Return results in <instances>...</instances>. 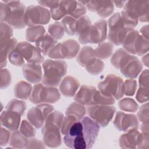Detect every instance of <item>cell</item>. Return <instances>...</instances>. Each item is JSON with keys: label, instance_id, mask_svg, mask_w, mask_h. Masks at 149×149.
<instances>
[{"label": "cell", "instance_id": "obj_1", "mask_svg": "<svg viewBox=\"0 0 149 149\" xmlns=\"http://www.w3.org/2000/svg\"><path fill=\"white\" fill-rule=\"evenodd\" d=\"M26 8L17 1H0V20L16 29H22L26 25L24 20Z\"/></svg>", "mask_w": 149, "mask_h": 149}, {"label": "cell", "instance_id": "obj_2", "mask_svg": "<svg viewBox=\"0 0 149 149\" xmlns=\"http://www.w3.org/2000/svg\"><path fill=\"white\" fill-rule=\"evenodd\" d=\"M42 68L44 74L41 81L46 86H59L67 72V64L62 60L47 59L42 63Z\"/></svg>", "mask_w": 149, "mask_h": 149}, {"label": "cell", "instance_id": "obj_3", "mask_svg": "<svg viewBox=\"0 0 149 149\" xmlns=\"http://www.w3.org/2000/svg\"><path fill=\"white\" fill-rule=\"evenodd\" d=\"M60 98V93L55 87L46 86L38 83L33 86L29 100L35 104L42 102L53 104L59 101Z\"/></svg>", "mask_w": 149, "mask_h": 149}, {"label": "cell", "instance_id": "obj_4", "mask_svg": "<svg viewBox=\"0 0 149 149\" xmlns=\"http://www.w3.org/2000/svg\"><path fill=\"white\" fill-rule=\"evenodd\" d=\"M109 31L108 39L110 43L115 45H122L127 33L133 29L125 27L120 13L113 14L108 21Z\"/></svg>", "mask_w": 149, "mask_h": 149}, {"label": "cell", "instance_id": "obj_5", "mask_svg": "<svg viewBox=\"0 0 149 149\" xmlns=\"http://www.w3.org/2000/svg\"><path fill=\"white\" fill-rule=\"evenodd\" d=\"M123 83L121 77L113 74H109L103 81L98 83V88L102 94L115 100H119L124 95Z\"/></svg>", "mask_w": 149, "mask_h": 149}, {"label": "cell", "instance_id": "obj_6", "mask_svg": "<svg viewBox=\"0 0 149 149\" xmlns=\"http://www.w3.org/2000/svg\"><path fill=\"white\" fill-rule=\"evenodd\" d=\"M50 19L49 10L41 5H30L26 9L24 20L26 25L29 27L46 24Z\"/></svg>", "mask_w": 149, "mask_h": 149}, {"label": "cell", "instance_id": "obj_7", "mask_svg": "<svg viewBox=\"0 0 149 149\" xmlns=\"http://www.w3.org/2000/svg\"><path fill=\"white\" fill-rule=\"evenodd\" d=\"M87 113L100 126L105 127L112 119L116 109L112 105H90L87 109Z\"/></svg>", "mask_w": 149, "mask_h": 149}, {"label": "cell", "instance_id": "obj_8", "mask_svg": "<svg viewBox=\"0 0 149 149\" xmlns=\"http://www.w3.org/2000/svg\"><path fill=\"white\" fill-rule=\"evenodd\" d=\"M63 140L68 147L74 149L87 148L83 132V125L80 120H77L73 124L68 133L64 135Z\"/></svg>", "mask_w": 149, "mask_h": 149}, {"label": "cell", "instance_id": "obj_9", "mask_svg": "<svg viewBox=\"0 0 149 149\" xmlns=\"http://www.w3.org/2000/svg\"><path fill=\"white\" fill-rule=\"evenodd\" d=\"M123 10L141 22H148L149 19V1H126Z\"/></svg>", "mask_w": 149, "mask_h": 149}, {"label": "cell", "instance_id": "obj_10", "mask_svg": "<svg viewBox=\"0 0 149 149\" xmlns=\"http://www.w3.org/2000/svg\"><path fill=\"white\" fill-rule=\"evenodd\" d=\"M54 111V107L48 104H40L30 108L27 114L28 120L37 129L44 125L47 117Z\"/></svg>", "mask_w": 149, "mask_h": 149}, {"label": "cell", "instance_id": "obj_11", "mask_svg": "<svg viewBox=\"0 0 149 149\" xmlns=\"http://www.w3.org/2000/svg\"><path fill=\"white\" fill-rule=\"evenodd\" d=\"M45 145L51 148L58 147L62 144L61 128L54 123L45 120L41 129Z\"/></svg>", "mask_w": 149, "mask_h": 149}, {"label": "cell", "instance_id": "obj_12", "mask_svg": "<svg viewBox=\"0 0 149 149\" xmlns=\"http://www.w3.org/2000/svg\"><path fill=\"white\" fill-rule=\"evenodd\" d=\"M15 49L17 50L28 63L40 64L44 61V58L36 47L29 42H19Z\"/></svg>", "mask_w": 149, "mask_h": 149}, {"label": "cell", "instance_id": "obj_13", "mask_svg": "<svg viewBox=\"0 0 149 149\" xmlns=\"http://www.w3.org/2000/svg\"><path fill=\"white\" fill-rule=\"evenodd\" d=\"M83 125V132L87 144V149L92 148L98 137L100 126L90 117H83L80 120Z\"/></svg>", "mask_w": 149, "mask_h": 149}, {"label": "cell", "instance_id": "obj_14", "mask_svg": "<svg viewBox=\"0 0 149 149\" xmlns=\"http://www.w3.org/2000/svg\"><path fill=\"white\" fill-rule=\"evenodd\" d=\"M113 123L117 129L125 132L132 129H138L139 126L138 119L135 115L120 111L116 112Z\"/></svg>", "mask_w": 149, "mask_h": 149}, {"label": "cell", "instance_id": "obj_15", "mask_svg": "<svg viewBox=\"0 0 149 149\" xmlns=\"http://www.w3.org/2000/svg\"><path fill=\"white\" fill-rule=\"evenodd\" d=\"M86 7L102 18L108 17L114 10V4L111 1H88Z\"/></svg>", "mask_w": 149, "mask_h": 149}, {"label": "cell", "instance_id": "obj_16", "mask_svg": "<svg viewBox=\"0 0 149 149\" xmlns=\"http://www.w3.org/2000/svg\"><path fill=\"white\" fill-rule=\"evenodd\" d=\"M91 21L87 16H83L77 20L76 34L79 41L82 44L90 43V30Z\"/></svg>", "mask_w": 149, "mask_h": 149}, {"label": "cell", "instance_id": "obj_17", "mask_svg": "<svg viewBox=\"0 0 149 149\" xmlns=\"http://www.w3.org/2000/svg\"><path fill=\"white\" fill-rule=\"evenodd\" d=\"M107 37V23L105 19H100L92 24L90 30V43L100 44Z\"/></svg>", "mask_w": 149, "mask_h": 149}, {"label": "cell", "instance_id": "obj_18", "mask_svg": "<svg viewBox=\"0 0 149 149\" xmlns=\"http://www.w3.org/2000/svg\"><path fill=\"white\" fill-rule=\"evenodd\" d=\"M20 115L13 111L6 109L0 116L1 126H3L9 131L17 130L20 123Z\"/></svg>", "mask_w": 149, "mask_h": 149}, {"label": "cell", "instance_id": "obj_19", "mask_svg": "<svg viewBox=\"0 0 149 149\" xmlns=\"http://www.w3.org/2000/svg\"><path fill=\"white\" fill-rule=\"evenodd\" d=\"M22 73L24 78L31 83H38L42 78V68L40 64L25 63L22 66Z\"/></svg>", "mask_w": 149, "mask_h": 149}, {"label": "cell", "instance_id": "obj_20", "mask_svg": "<svg viewBox=\"0 0 149 149\" xmlns=\"http://www.w3.org/2000/svg\"><path fill=\"white\" fill-rule=\"evenodd\" d=\"M143 69V65L137 57L132 55L130 59L120 70L126 77L134 79L137 77Z\"/></svg>", "mask_w": 149, "mask_h": 149}, {"label": "cell", "instance_id": "obj_21", "mask_svg": "<svg viewBox=\"0 0 149 149\" xmlns=\"http://www.w3.org/2000/svg\"><path fill=\"white\" fill-rule=\"evenodd\" d=\"M80 86L79 81L74 77L67 76L62 79L59 85V91L66 97H73L76 94Z\"/></svg>", "mask_w": 149, "mask_h": 149}, {"label": "cell", "instance_id": "obj_22", "mask_svg": "<svg viewBox=\"0 0 149 149\" xmlns=\"http://www.w3.org/2000/svg\"><path fill=\"white\" fill-rule=\"evenodd\" d=\"M139 135L140 132L136 129L126 132L119 137V146L122 148H136Z\"/></svg>", "mask_w": 149, "mask_h": 149}, {"label": "cell", "instance_id": "obj_23", "mask_svg": "<svg viewBox=\"0 0 149 149\" xmlns=\"http://www.w3.org/2000/svg\"><path fill=\"white\" fill-rule=\"evenodd\" d=\"M17 44L16 39L14 37L0 41L1 68H3L6 65L9 54L15 49Z\"/></svg>", "mask_w": 149, "mask_h": 149}, {"label": "cell", "instance_id": "obj_24", "mask_svg": "<svg viewBox=\"0 0 149 149\" xmlns=\"http://www.w3.org/2000/svg\"><path fill=\"white\" fill-rule=\"evenodd\" d=\"M61 49L64 59H72L79 52L80 45L76 40L69 39L61 42Z\"/></svg>", "mask_w": 149, "mask_h": 149}, {"label": "cell", "instance_id": "obj_25", "mask_svg": "<svg viewBox=\"0 0 149 149\" xmlns=\"http://www.w3.org/2000/svg\"><path fill=\"white\" fill-rule=\"evenodd\" d=\"M95 87L90 86L82 85L77 93L75 94L74 100L83 105H88Z\"/></svg>", "mask_w": 149, "mask_h": 149}, {"label": "cell", "instance_id": "obj_26", "mask_svg": "<svg viewBox=\"0 0 149 149\" xmlns=\"http://www.w3.org/2000/svg\"><path fill=\"white\" fill-rule=\"evenodd\" d=\"M131 56L132 55L125 49L119 48L112 55L111 63L114 68L120 69L128 62Z\"/></svg>", "mask_w": 149, "mask_h": 149}, {"label": "cell", "instance_id": "obj_27", "mask_svg": "<svg viewBox=\"0 0 149 149\" xmlns=\"http://www.w3.org/2000/svg\"><path fill=\"white\" fill-rule=\"evenodd\" d=\"M56 44L57 40L48 34H45L36 42V47L42 55H47Z\"/></svg>", "mask_w": 149, "mask_h": 149}, {"label": "cell", "instance_id": "obj_28", "mask_svg": "<svg viewBox=\"0 0 149 149\" xmlns=\"http://www.w3.org/2000/svg\"><path fill=\"white\" fill-rule=\"evenodd\" d=\"M32 89V86L30 83L24 81H19L14 87V95L19 99L27 100L30 97Z\"/></svg>", "mask_w": 149, "mask_h": 149}, {"label": "cell", "instance_id": "obj_29", "mask_svg": "<svg viewBox=\"0 0 149 149\" xmlns=\"http://www.w3.org/2000/svg\"><path fill=\"white\" fill-rule=\"evenodd\" d=\"M95 58L94 49L90 46H84L78 53L76 60L80 66L85 67Z\"/></svg>", "mask_w": 149, "mask_h": 149}, {"label": "cell", "instance_id": "obj_30", "mask_svg": "<svg viewBox=\"0 0 149 149\" xmlns=\"http://www.w3.org/2000/svg\"><path fill=\"white\" fill-rule=\"evenodd\" d=\"M45 29L42 26L29 27L26 31V38L27 41L36 42L45 35Z\"/></svg>", "mask_w": 149, "mask_h": 149}, {"label": "cell", "instance_id": "obj_31", "mask_svg": "<svg viewBox=\"0 0 149 149\" xmlns=\"http://www.w3.org/2000/svg\"><path fill=\"white\" fill-rule=\"evenodd\" d=\"M28 141V138L23 135L20 131L13 132L9 141V146L13 148H26Z\"/></svg>", "mask_w": 149, "mask_h": 149}, {"label": "cell", "instance_id": "obj_32", "mask_svg": "<svg viewBox=\"0 0 149 149\" xmlns=\"http://www.w3.org/2000/svg\"><path fill=\"white\" fill-rule=\"evenodd\" d=\"M115 102V100L113 98L107 97L96 89L93 94L91 101L88 106L94 105H112Z\"/></svg>", "mask_w": 149, "mask_h": 149}, {"label": "cell", "instance_id": "obj_33", "mask_svg": "<svg viewBox=\"0 0 149 149\" xmlns=\"http://www.w3.org/2000/svg\"><path fill=\"white\" fill-rule=\"evenodd\" d=\"M86 109L84 105L77 102H73L69 105L65 111L66 115L75 117L78 120H81L85 115Z\"/></svg>", "mask_w": 149, "mask_h": 149}, {"label": "cell", "instance_id": "obj_34", "mask_svg": "<svg viewBox=\"0 0 149 149\" xmlns=\"http://www.w3.org/2000/svg\"><path fill=\"white\" fill-rule=\"evenodd\" d=\"M113 47L110 42H101L94 49L95 57L98 59H107L112 54Z\"/></svg>", "mask_w": 149, "mask_h": 149}, {"label": "cell", "instance_id": "obj_35", "mask_svg": "<svg viewBox=\"0 0 149 149\" xmlns=\"http://www.w3.org/2000/svg\"><path fill=\"white\" fill-rule=\"evenodd\" d=\"M139 34V33L137 30L133 29L127 33L123 41L122 44L123 49L130 54H134V46Z\"/></svg>", "mask_w": 149, "mask_h": 149}, {"label": "cell", "instance_id": "obj_36", "mask_svg": "<svg viewBox=\"0 0 149 149\" xmlns=\"http://www.w3.org/2000/svg\"><path fill=\"white\" fill-rule=\"evenodd\" d=\"M148 40L144 38L140 34H139L134 46V55H143L148 51Z\"/></svg>", "mask_w": 149, "mask_h": 149}, {"label": "cell", "instance_id": "obj_37", "mask_svg": "<svg viewBox=\"0 0 149 149\" xmlns=\"http://www.w3.org/2000/svg\"><path fill=\"white\" fill-rule=\"evenodd\" d=\"M5 108L7 110L15 112L22 116L26 109V104L23 101L13 99L8 102Z\"/></svg>", "mask_w": 149, "mask_h": 149}, {"label": "cell", "instance_id": "obj_38", "mask_svg": "<svg viewBox=\"0 0 149 149\" xmlns=\"http://www.w3.org/2000/svg\"><path fill=\"white\" fill-rule=\"evenodd\" d=\"M77 20L74 17L67 15L62 19V24L64 28L65 31L70 36L76 34Z\"/></svg>", "mask_w": 149, "mask_h": 149}, {"label": "cell", "instance_id": "obj_39", "mask_svg": "<svg viewBox=\"0 0 149 149\" xmlns=\"http://www.w3.org/2000/svg\"><path fill=\"white\" fill-rule=\"evenodd\" d=\"M104 67L105 65L104 62L100 59L95 58L90 63H88L85 66V68L90 74L93 75H97L103 71Z\"/></svg>", "mask_w": 149, "mask_h": 149}, {"label": "cell", "instance_id": "obj_40", "mask_svg": "<svg viewBox=\"0 0 149 149\" xmlns=\"http://www.w3.org/2000/svg\"><path fill=\"white\" fill-rule=\"evenodd\" d=\"M119 108L123 111L135 112L138 109L137 103L132 98H125L119 101L118 103Z\"/></svg>", "mask_w": 149, "mask_h": 149}, {"label": "cell", "instance_id": "obj_41", "mask_svg": "<svg viewBox=\"0 0 149 149\" xmlns=\"http://www.w3.org/2000/svg\"><path fill=\"white\" fill-rule=\"evenodd\" d=\"M76 1H59L58 8L64 16H70L76 7Z\"/></svg>", "mask_w": 149, "mask_h": 149}, {"label": "cell", "instance_id": "obj_42", "mask_svg": "<svg viewBox=\"0 0 149 149\" xmlns=\"http://www.w3.org/2000/svg\"><path fill=\"white\" fill-rule=\"evenodd\" d=\"M48 31L49 35L56 40L62 38L65 33V30L63 25L62 23L59 22H56L50 24L48 27Z\"/></svg>", "mask_w": 149, "mask_h": 149}, {"label": "cell", "instance_id": "obj_43", "mask_svg": "<svg viewBox=\"0 0 149 149\" xmlns=\"http://www.w3.org/2000/svg\"><path fill=\"white\" fill-rule=\"evenodd\" d=\"M33 125L26 120L22 121L20 126V132L27 138H31L36 135V131Z\"/></svg>", "mask_w": 149, "mask_h": 149}, {"label": "cell", "instance_id": "obj_44", "mask_svg": "<svg viewBox=\"0 0 149 149\" xmlns=\"http://www.w3.org/2000/svg\"><path fill=\"white\" fill-rule=\"evenodd\" d=\"M121 17L125 27L129 29H133L138 24V19L131 16L125 10L121 12Z\"/></svg>", "mask_w": 149, "mask_h": 149}, {"label": "cell", "instance_id": "obj_45", "mask_svg": "<svg viewBox=\"0 0 149 149\" xmlns=\"http://www.w3.org/2000/svg\"><path fill=\"white\" fill-rule=\"evenodd\" d=\"M8 59L12 65L16 66H23L24 65V59L15 49L9 54Z\"/></svg>", "mask_w": 149, "mask_h": 149}, {"label": "cell", "instance_id": "obj_46", "mask_svg": "<svg viewBox=\"0 0 149 149\" xmlns=\"http://www.w3.org/2000/svg\"><path fill=\"white\" fill-rule=\"evenodd\" d=\"M0 41L7 40L13 37V33L12 27L5 22H1L0 24Z\"/></svg>", "mask_w": 149, "mask_h": 149}, {"label": "cell", "instance_id": "obj_47", "mask_svg": "<svg viewBox=\"0 0 149 149\" xmlns=\"http://www.w3.org/2000/svg\"><path fill=\"white\" fill-rule=\"evenodd\" d=\"M78 120L71 115H66L63 118V120L61 127V133L63 135L66 134L73 124Z\"/></svg>", "mask_w": 149, "mask_h": 149}, {"label": "cell", "instance_id": "obj_48", "mask_svg": "<svg viewBox=\"0 0 149 149\" xmlns=\"http://www.w3.org/2000/svg\"><path fill=\"white\" fill-rule=\"evenodd\" d=\"M123 87L124 94L127 96H133L137 88V82L133 79L126 80L123 83Z\"/></svg>", "mask_w": 149, "mask_h": 149}, {"label": "cell", "instance_id": "obj_49", "mask_svg": "<svg viewBox=\"0 0 149 149\" xmlns=\"http://www.w3.org/2000/svg\"><path fill=\"white\" fill-rule=\"evenodd\" d=\"M11 74L8 69L1 68V88L2 89L7 88L11 83Z\"/></svg>", "mask_w": 149, "mask_h": 149}, {"label": "cell", "instance_id": "obj_50", "mask_svg": "<svg viewBox=\"0 0 149 149\" xmlns=\"http://www.w3.org/2000/svg\"><path fill=\"white\" fill-rule=\"evenodd\" d=\"M137 119L142 123H148V103L141 105L137 112Z\"/></svg>", "mask_w": 149, "mask_h": 149}, {"label": "cell", "instance_id": "obj_51", "mask_svg": "<svg viewBox=\"0 0 149 149\" xmlns=\"http://www.w3.org/2000/svg\"><path fill=\"white\" fill-rule=\"evenodd\" d=\"M50 58L56 60L63 59L61 49V42L57 43L49 52L47 55Z\"/></svg>", "mask_w": 149, "mask_h": 149}, {"label": "cell", "instance_id": "obj_52", "mask_svg": "<svg viewBox=\"0 0 149 149\" xmlns=\"http://www.w3.org/2000/svg\"><path fill=\"white\" fill-rule=\"evenodd\" d=\"M136 98L140 103L147 102L148 100V87H139L136 95Z\"/></svg>", "mask_w": 149, "mask_h": 149}, {"label": "cell", "instance_id": "obj_53", "mask_svg": "<svg viewBox=\"0 0 149 149\" xmlns=\"http://www.w3.org/2000/svg\"><path fill=\"white\" fill-rule=\"evenodd\" d=\"M87 11V8L85 5L81 4L79 1H77L76 7L73 11V12L71 14L70 16L74 17L76 19H78L80 17L83 16Z\"/></svg>", "mask_w": 149, "mask_h": 149}, {"label": "cell", "instance_id": "obj_54", "mask_svg": "<svg viewBox=\"0 0 149 149\" xmlns=\"http://www.w3.org/2000/svg\"><path fill=\"white\" fill-rule=\"evenodd\" d=\"M137 148H140V149H143V148L147 149L149 148L148 134H146L141 132L140 133Z\"/></svg>", "mask_w": 149, "mask_h": 149}, {"label": "cell", "instance_id": "obj_55", "mask_svg": "<svg viewBox=\"0 0 149 149\" xmlns=\"http://www.w3.org/2000/svg\"><path fill=\"white\" fill-rule=\"evenodd\" d=\"M10 133L8 129L1 127L0 132V145L1 146H5L9 143L10 138Z\"/></svg>", "mask_w": 149, "mask_h": 149}, {"label": "cell", "instance_id": "obj_56", "mask_svg": "<svg viewBox=\"0 0 149 149\" xmlns=\"http://www.w3.org/2000/svg\"><path fill=\"white\" fill-rule=\"evenodd\" d=\"M139 87H148V70L145 69L139 78Z\"/></svg>", "mask_w": 149, "mask_h": 149}, {"label": "cell", "instance_id": "obj_57", "mask_svg": "<svg viewBox=\"0 0 149 149\" xmlns=\"http://www.w3.org/2000/svg\"><path fill=\"white\" fill-rule=\"evenodd\" d=\"M44 143H43L41 141L31 138L28 139L27 144L26 148H44L45 146H44Z\"/></svg>", "mask_w": 149, "mask_h": 149}, {"label": "cell", "instance_id": "obj_58", "mask_svg": "<svg viewBox=\"0 0 149 149\" xmlns=\"http://www.w3.org/2000/svg\"><path fill=\"white\" fill-rule=\"evenodd\" d=\"M38 3L43 7H48L51 9L55 8L59 5L58 1H38Z\"/></svg>", "mask_w": 149, "mask_h": 149}, {"label": "cell", "instance_id": "obj_59", "mask_svg": "<svg viewBox=\"0 0 149 149\" xmlns=\"http://www.w3.org/2000/svg\"><path fill=\"white\" fill-rule=\"evenodd\" d=\"M140 34L146 39L148 40V25L143 26L140 30Z\"/></svg>", "mask_w": 149, "mask_h": 149}, {"label": "cell", "instance_id": "obj_60", "mask_svg": "<svg viewBox=\"0 0 149 149\" xmlns=\"http://www.w3.org/2000/svg\"><path fill=\"white\" fill-rule=\"evenodd\" d=\"M141 133L148 134V123H142L140 126Z\"/></svg>", "mask_w": 149, "mask_h": 149}, {"label": "cell", "instance_id": "obj_61", "mask_svg": "<svg viewBox=\"0 0 149 149\" xmlns=\"http://www.w3.org/2000/svg\"><path fill=\"white\" fill-rule=\"evenodd\" d=\"M113 4L117 7V8H122L123 6H124L125 3L126 2V1H112Z\"/></svg>", "mask_w": 149, "mask_h": 149}, {"label": "cell", "instance_id": "obj_62", "mask_svg": "<svg viewBox=\"0 0 149 149\" xmlns=\"http://www.w3.org/2000/svg\"><path fill=\"white\" fill-rule=\"evenodd\" d=\"M142 62L146 66H147V67L148 66V54L144 55L142 57Z\"/></svg>", "mask_w": 149, "mask_h": 149}]
</instances>
